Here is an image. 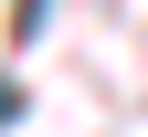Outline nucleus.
<instances>
[{
  "label": "nucleus",
  "instance_id": "1",
  "mask_svg": "<svg viewBox=\"0 0 148 137\" xmlns=\"http://www.w3.org/2000/svg\"><path fill=\"white\" fill-rule=\"evenodd\" d=\"M11 116H21V95H11V85H0V127H11Z\"/></svg>",
  "mask_w": 148,
  "mask_h": 137
}]
</instances>
